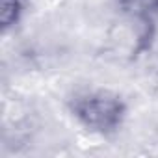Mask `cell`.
I'll return each mask as SVG.
<instances>
[{
	"label": "cell",
	"mask_w": 158,
	"mask_h": 158,
	"mask_svg": "<svg viewBox=\"0 0 158 158\" xmlns=\"http://www.w3.org/2000/svg\"><path fill=\"white\" fill-rule=\"evenodd\" d=\"M65 108L78 127L101 138L121 132L128 119V102L117 91L106 88H82L73 91Z\"/></svg>",
	"instance_id": "cell-1"
},
{
	"label": "cell",
	"mask_w": 158,
	"mask_h": 158,
	"mask_svg": "<svg viewBox=\"0 0 158 158\" xmlns=\"http://www.w3.org/2000/svg\"><path fill=\"white\" fill-rule=\"evenodd\" d=\"M119 52L127 61H138L152 50L156 39V19L119 15Z\"/></svg>",
	"instance_id": "cell-2"
},
{
	"label": "cell",
	"mask_w": 158,
	"mask_h": 158,
	"mask_svg": "<svg viewBox=\"0 0 158 158\" xmlns=\"http://www.w3.org/2000/svg\"><path fill=\"white\" fill-rule=\"evenodd\" d=\"M30 10V0H0V26L2 32L17 28Z\"/></svg>",
	"instance_id": "cell-3"
},
{
	"label": "cell",
	"mask_w": 158,
	"mask_h": 158,
	"mask_svg": "<svg viewBox=\"0 0 158 158\" xmlns=\"http://www.w3.org/2000/svg\"><path fill=\"white\" fill-rule=\"evenodd\" d=\"M114 8L119 15L158 19V0H114Z\"/></svg>",
	"instance_id": "cell-4"
}]
</instances>
